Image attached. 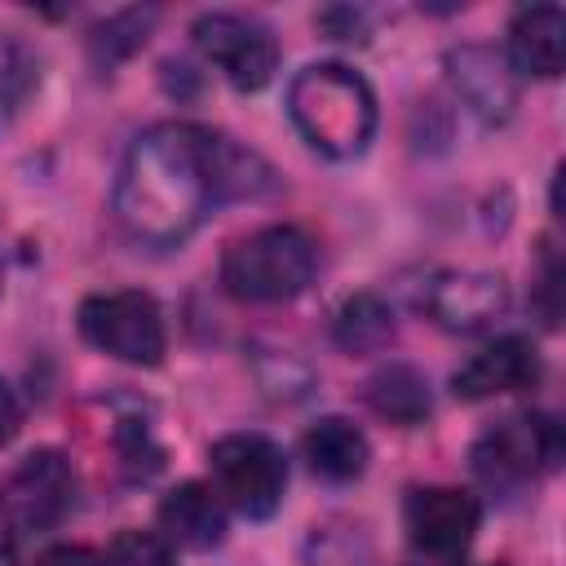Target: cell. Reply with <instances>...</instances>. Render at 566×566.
<instances>
[{
    "mask_svg": "<svg viewBox=\"0 0 566 566\" xmlns=\"http://www.w3.org/2000/svg\"><path fill=\"white\" fill-rule=\"evenodd\" d=\"M287 115L318 155L354 159L376 133V93L345 62H314L292 75Z\"/></svg>",
    "mask_w": 566,
    "mask_h": 566,
    "instance_id": "7a4b0ae2",
    "label": "cell"
},
{
    "mask_svg": "<svg viewBox=\"0 0 566 566\" xmlns=\"http://www.w3.org/2000/svg\"><path fill=\"white\" fill-rule=\"evenodd\" d=\"M75 504V469L57 447H40L18 460L0 491V517L22 535H49Z\"/></svg>",
    "mask_w": 566,
    "mask_h": 566,
    "instance_id": "ba28073f",
    "label": "cell"
},
{
    "mask_svg": "<svg viewBox=\"0 0 566 566\" xmlns=\"http://www.w3.org/2000/svg\"><path fill=\"white\" fill-rule=\"evenodd\" d=\"M367 535L363 526L349 522H327L314 526L310 544H305V566H367Z\"/></svg>",
    "mask_w": 566,
    "mask_h": 566,
    "instance_id": "d6986e66",
    "label": "cell"
},
{
    "mask_svg": "<svg viewBox=\"0 0 566 566\" xmlns=\"http://www.w3.org/2000/svg\"><path fill=\"white\" fill-rule=\"evenodd\" d=\"M363 398H367V407H371L380 420L402 424V429L424 424L429 411H433V394H429L424 371L411 367V363H398V358H394V363H380V367L367 376Z\"/></svg>",
    "mask_w": 566,
    "mask_h": 566,
    "instance_id": "9a60e30c",
    "label": "cell"
},
{
    "mask_svg": "<svg viewBox=\"0 0 566 566\" xmlns=\"http://www.w3.org/2000/svg\"><path fill=\"white\" fill-rule=\"evenodd\" d=\"M18 429H22V398L13 394V385L0 376V447L4 442H13L18 438Z\"/></svg>",
    "mask_w": 566,
    "mask_h": 566,
    "instance_id": "7402d4cb",
    "label": "cell"
},
{
    "mask_svg": "<svg viewBox=\"0 0 566 566\" xmlns=\"http://www.w3.org/2000/svg\"><path fill=\"white\" fill-rule=\"evenodd\" d=\"M482 504L460 486H411L402 500V526L416 553L451 562L473 544Z\"/></svg>",
    "mask_w": 566,
    "mask_h": 566,
    "instance_id": "9c48e42d",
    "label": "cell"
},
{
    "mask_svg": "<svg viewBox=\"0 0 566 566\" xmlns=\"http://www.w3.org/2000/svg\"><path fill=\"white\" fill-rule=\"evenodd\" d=\"M539 380V354L526 336H495L478 354H469L451 371V394L464 402H482L495 394H517Z\"/></svg>",
    "mask_w": 566,
    "mask_h": 566,
    "instance_id": "8fae6325",
    "label": "cell"
},
{
    "mask_svg": "<svg viewBox=\"0 0 566 566\" xmlns=\"http://www.w3.org/2000/svg\"><path fill=\"white\" fill-rule=\"evenodd\" d=\"M31 566H102V553H93L84 544H53Z\"/></svg>",
    "mask_w": 566,
    "mask_h": 566,
    "instance_id": "44dd1931",
    "label": "cell"
},
{
    "mask_svg": "<svg viewBox=\"0 0 566 566\" xmlns=\"http://www.w3.org/2000/svg\"><path fill=\"white\" fill-rule=\"evenodd\" d=\"M159 535L172 548L208 553L226 539V504L208 482H181L159 500Z\"/></svg>",
    "mask_w": 566,
    "mask_h": 566,
    "instance_id": "5bb4252c",
    "label": "cell"
},
{
    "mask_svg": "<svg viewBox=\"0 0 566 566\" xmlns=\"http://www.w3.org/2000/svg\"><path fill=\"white\" fill-rule=\"evenodd\" d=\"M305 460L310 469L323 478V482H354L367 473V460H371V447H367V433L345 420V416H323L305 429Z\"/></svg>",
    "mask_w": 566,
    "mask_h": 566,
    "instance_id": "2e32d148",
    "label": "cell"
},
{
    "mask_svg": "<svg viewBox=\"0 0 566 566\" xmlns=\"http://www.w3.org/2000/svg\"><path fill=\"white\" fill-rule=\"evenodd\" d=\"M318 22L332 31V40H363V13L354 9H327L318 13Z\"/></svg>",
    "mask_w": 566,
    "mask_h": 566,
    "instance_id": "603a6c76",
    "label": "cell"
},
{
    "mask_svg": "<svg viewBox=\"0 0 566 566\" xmlns=\"http://www.w3.org/2000/svg\"><path fill=\"white\" fill-rule=\"evenodd\" d=\"M424 314L442 332H482L509 310V287L486 270H438L420 292Z\"/></svg>",
    "mask_w": 566,
    "mask_h": 566,
    "instance_id": "30bf717a",
    "label": "cell"
},
{
    "mask_svg": "<svg viewBox=\"0 0 566 566\" xmlns=\"http://www.w3.org/2000/svg\"><path fill=\"white\" fill-rule=\"evenodd\" d=\"M4 119H9V93H4V84H0V128H4Z\"/></svg>",
    "mask_w": 566,
    "mask_h": 566,
    "instance_id": "d4e9b609",
    "label": "cell"
},
{
    "mask_svg": "<svg viewBox=\"0 0 566 566\" xmlns=\"http://www.w3.org/2000/svg\"><path fill=\"white\" fill-rule=\"evenodd\" d=\"M504 62L517 75L535 80H557L566 66V13L557 4H526L509 22V44Z\"/></svg>",
    "mask_w": 566,
    "mask_h": 566,
    "instance_id": "4fadbf2b",
    "label": "cell"
},
{
    "mask_svg": "<svg viewBox=\"0 0 566 566\" xmlns=\"http://www.w3.org/2000/svg\"><path fill=\"white\" fill-rule=\"evenodd\" d=\"M102 566H177V548L159 531H119L106 544Z\"/></svg>",
    "mask_w": 566,
    "mask_h": 566,
    "instance_id": "ffe728a7",
    "label": "cell"
},
{
    "mask_svg": "<svg viewBox=\"0 0 566 566\" xmlns=\"http://www.w3.org/2000/svg\"><path fill=\"white\" fill-rule=\"evenodd\" d=\"M447 80L455 88V97L486 124H504L513 119L517 106V80L509 71L504 57H495V49L486 44H460L447 53Z\"/></svg>",
    "mask_w": 566,
    "mask_h": 566,
    "instance_id": "7c38bea8",
    "label": "cell"
},
{
    "mask_svg": "<svg viewBox=\"0 0 566 566\" xmlns=\"http://www.w3.org/2000/svg\"><path fill=\"white\" fill-rule=\"evenodd\" d=\"M318 274V243L301 226H261L221 252V287L234 301L270 305L301 296Z\"/></svg>",
    "mask_w": 566,
    "mask_h": 566,
    "instance_id": "3957f363",
    "label": "cell"
},
{
    "mask_svg": "<svg viewBox=\"0 0 566 566\" xmlns=\"http://www.w3.org/2000/svg\"><path fill=\"white\" fill-rule=\"evenodd\" d=\"M0 566H22V557H18V531L9 522H0Z\"/></svg>",
    "mask_w": 566,
    "mask_h": 566,
    "instance_id": "cb8c5ba5",
    "label": "cell"
},
{
    "mask_svg": "<svg viewBox=\"0 0 566 566\" xmlns=\"http://www.w3.org/2000/svg\"><path fill=\"white\" fill-rule=\"evenodd\" d=\"M562 424L548 411H517L495 420L473 442V473L495 491H517L562 464Z\"/></svg>",
    "mask_w": 566,
    "mask_h": 566,
    "instance_id": "8992f818",
    "label": "cell"
},
{
    "mask_svg": "<svg viewBox=\"0 0 566 566\" xmlns=\"http://www.w3.org/2000/svg\"><path fill=\"white\" fill-rule=\"evenodd\" d=\"M221 199V133L168 119L146 128L115 181V221L150 248L186 243Z\"/></svg>",
    "mask_w": 566,
    "mask_h": 566,
    "instance_id": "6da1fadb",
    "label": "cell"
},
{
    "mask_svg": "<svg viewBox=\"0 0 566 566\" xmlns=\"http://www.w3.org/2000/svg\"><path fill=\"white\" fill-rule=\"evenodd\" d=\"M332 340L345 354H380L394 340V310L376 292H354L332 318Z\"/></svg>",
    "mask_w": 566,
    "mask_h": 566,
    "instance_id": "e0dca14e",
    "label": "cell"
},
{
    "mask_svg": "<svg viewBox=\"0 0 566 566\" xmlns=\"http://www.w3.org/2000/svg\"><path fill=\"white\" fill-rule=\"evenodd\" d=\"M190 40L239 93L265 88L279 71V40L261 18L230 13V9L199 13L190 27Z\"/></svg>",
    "mask_w": 566,
    "mask_h": 566,
    "instance_id": "52a82bcc",
    "label": "cell"
},
{
    "mask_svg": "<svg viewBox=\"0 0 566 566\" xmlns=\"http://www.w3.org/2000/svg\"><path fill=\"white\" fill-rule=\"evenodd\" d=\"M80 336L102 349L106 358H119L128 367H159L168 349L164 314L150 292L119 287V292H93L80 301Z\"/></svg>",
    "mask_w": 566,
    "mask_h": 566,
    "instance_id": "5b68a950",
    "label": "cell"
},
{
    "mask_svg": "<svg viewBox=\"0 0 566 566\" xmlns=\"http://www.w3.org/2000/svg\"><path fill=\"white\" fill-rule=\"evenodd\" d=\"M150 27H155V9H119V13H111L106 22L93 27L88 49L102 66H115V62H124L128 53H137L146 44Z\"/></svg>",
    "mask_w": 566,
    "mask_h": 566,
    "instance_id": "ac0fdd59",
    "label": "cell"
},
{
    "mask_svg": "<svg viewBox=\"0 0 566 566\" xmlns=\"http://www.w3.org/2000/svg\"><path fill=\"white\" fill-rule=\"evenodd\" d=\"M208 473L212 491L226 509H234L248 522L270 517L283 504L287 491V455L265 433H226L208 447Z\"/></svg>",
    "mask_w": 566,
    "mask_h": 566,
    "instance_id": "277c9868",
    "label": "cell"
}]
</instances>
